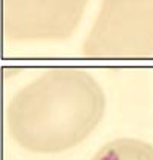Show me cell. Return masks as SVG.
Wrapping results in <instances>:
<instances>
[{
    "label": "cell",
    "instance_id": "cell-1",
    "mask_svg": "<svg viewBox=\"0 0 153 160\" xmlns=\"http://www.w3.org/2000/svg\"><path fill=\"white\" fill-rule=\"evenodd\" d=\"M104 109L103 88L89 72L54 68L12 97L6 126L21 148L58 154L87 139L103 120Z\"/></svg>",
    "mask_w": 153,
    "mask_h": 160
},
{
    "label": "cell",
    "instance_id": "cell-2",
    "mask_svg": "<svg viewBox=\"0 0 153 160\" xmlns=\"http://www.w3.org/2000/svg\"><path fill=\"white\" fill-rule=\"evenodd\" d=\"M83 54L114 60L153 56V0H103Z\"/></svg>",
    "mask_w": 153,
    "mask_h": 160
},
{
    "label": "cell",
    "instance_id": "cell-3",
    "mask_svg": "<svg viewBox=\"0 0 153 160\" xmlns=\"http://www.w3.org/2000/svg\"><path fill=\"white\" fill-rule=\"evenodd\" d=\"M89 0H3V37L63 40L74 34Z\"/></svg>",
    "mask_w": 153,
    "mask_h": 160
},
{
    "label": "cell",
    "instance_id": "cell-4",
    "mask_svg": "<svg viewBox=\"0 0 153 160\" xmlns=\"http://www.w3.org/2000/svg\"><path fill=\"white\" fill-rule=\"evenodd\" d=\"M92 160H153V146L138 139H116L98 149Z\"/></svg>",
    "mask_w": 153,
    "mask_h": 160
}]
</instances>
